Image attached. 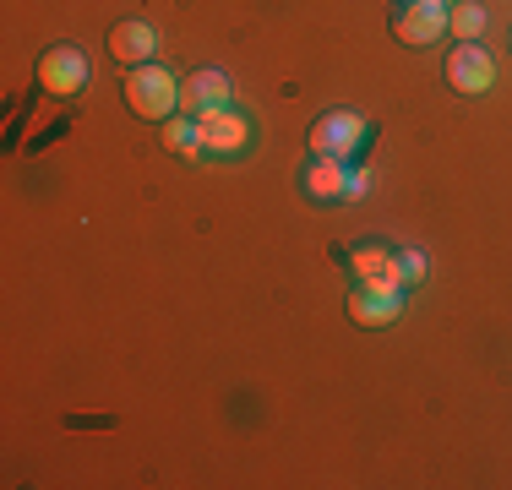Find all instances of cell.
<instances>
[{
    "label": "cell",
    "mask_w": 512,
    "mask_h": 490,
    "mask_svg": "<svg viewBox=\"0 0 512 490\" xmlns=\"http://www.w3.org/2000/svg\"><path fill=\"white\" fill-rule=\"evenodd\" d=\"M126 104H131V115H142V120H158L164 126L169 115L180 109V82L169 77L164 66H131V77H126Z\"/></svg>",
    "instance_id": "cell-1"
},
{
    "label": "cell",
    "mask_w": 512,
    "mask_h": 490,
    "mask_svg": "<svg viewBox=\"0 0 512 490\" xmlns=\"http://www.w3.org/2000/svg\"><path fill=\"white\" fill-rule=\"evenodd\" d=\"M306 137H311L316 158H344L349 164L371 131H365V115H355V109H327V115H316V126L306 131Z\"/></svg>",
    "instance_id": "cell-2"
},
{
    "label": "cell",
    "mask_w": 512,
    "mask_h": 490,
    "mask_svg": "<svg viewBox=\"0 0 512 490\" xmlns=\"http://www.w3.org/2000/svg\"><path fill=\"white\" fill-rule=\"evenodd\" d=\"M39 88L55 93V98H71L88 88V55L77 44H55L39 55Z\"/></svg>",
    "instance_id": "cell-3"
},
{
    "label": "cell",
    "mask_w": 512,
    "mask_h": 490,
    "mask_svg": "<svg viewBox=\"0 0 512 490\" xmlns=\"http://www.w3.org/2000/svg\"><path fill=\"white\" fill-rule=\"evenodd\" d=\"M447 33V0H404L393 17V39L409 49H425Z\"/></svg>",
    "instance_id": "cell-4"
},
{
    "label": "cell",
    "mask_w": 512,
    "mask_h": 490,
    "mask_svg": "<svg viewBox=\"0 0 512 490\" xmlns=\"http://www.w3.org/2000/svg\"><path fill=\"white\" fill-rule=\"evenodd\" d=\"M398 316H404L398 284H355V294H349V322L355 327H393Z\"/></svg>",
    "instance_id": "cell-5"
},
{
    "label": "cell",
    "mask_w": 512,
    "mask_h": 490,
    "mask_svg": "<svg viewBox=\"0 0 512 490\" xmlns=\"http://www.w3.org/2000/svg\"><path fill=\"white\" fill-rule=\"evenodd\" d=\"M491 82H496L491 55L480 44H453V55H447V88L480 98V93H491Z\"/></svg>",
    "instance_id": "cell-6"
},
{
    "label": "cell",
    "mask_w": 512,
    "mask_h": 490,
    "mask_svg": "<svg viewBox=\"0 0 512 490\" xmlns=\"http://www.w3.org/2000/svg\"><path fill=\"white\" fill-rule=\"evenodd\" d=\"M180 109H186L191 120L213 115V109H229V77H224V71H213V66L191 71V77L180 82Z\"/></svg>",
    "instance_id": "cell-7"
},
{
    "label": "cell",
    "mask_w": 512,
    "mask_h": 490,
    "mask_svg": "<svg viewBox=\"0 0 512 490\" xmlns=\"http://www.w3.org/2000/svg\"><path fill=\"white\" fill-rule=\"evenodd\" d=\"M197 131H202V153H224V158L251 142V120L235 115V109H213V115H202Z\"/></svg>",
    "instance_id": "cell-8"
},
{
    "label": "cell",
    "mask_w": 512,
    "mask_h": 490,
    "mask_svg": "<svg viewBox=\"0 0 512 490\" xmlns=\"http://www.w3.org/2000/svg\"><path fill=\"white\" fill-rule=\"evenodd\" d=\"M153 49H158V39H153L148 22H115V28H109V55H115L120 66H148Z\"/></svg>",
    "instance_id": "cell-9"
},
{
    "label": "cell",
    "mask_w": 512,
    "mask_h": 490,
    "mask_svg": "<svg viewBox=\"0 0 512 490\" xmlns=\"http://www.w3.org/2000/svg\"><path fill=\"white\" fill-rule=\"evenodd\" d=\"M393 262H398V251H387V245H376V240H360L355 251H349V267H355L360 284H393Z\"/></svg>",
    "instance_id": "cell-10"
},
{
    "label": "cell",
    "mask_w": 512,
    "mask_h": 490,
    "mask_svg": "<svg viewBox=\"0 0 512 490\" xmlns=\"http://www.w3.org/2000/svg\"><path fill=\"white\" fill-rule=\"evenodd\" d=\"M349 175H355V169H349L344 158H316V164L306 169V191L316 196V202H338V196L349 191Z\"/></svg>",
    "instance_id": "cell-11"
},
{
    "label": "cell",
    "mask_w": 512,
    "mask_h": 490,
    "mask_svg": "<svg viewBox=\"0 0 512 490\" xmlns=\"http://www.w3.org/2000/svg\"><path fill=\"white\" fill-rule=\"evenodd\" d=\"M485 6L480 0H453V11H447V33H453L458 44H480V33H485Z\"/></svg>",
    "instance_id": "cell-12"
},
{
    "label": "cell",
    "mask_w": 512,
    "mask_h": 490,
    "mask_svg": "<svg viewBox=\"0 0 512 490\" xmlns=\"http://www.w3.org/2000/svg\"><path fill=\"white\" fill-rule=\"evenodd\" d=\"M164 147L169 153H202V131L191 115H169L164 120Z\"/></svg>",
    "instance_id": "cell-13"
},
{
    "label": "cell",
    "mask_w": 512,
    "mask_h": 490,
    "mask_svg": "<svg viewBox=\"0 0 512 490\" xmlns=\"http://www.w3.org/2000/svg\"><path fill=\"white\" fill-rule=\"evenodd\" d=\"M425 267H431V262H425L420 251H398V262H393V284H398V289L425 284Z\"/></svg>",
    "instance_id": "cell-14"
},
{
    "label": "cell",
    "mask_w": 512,
    "mask_h": 490,
    "mask_svg": "<svg viewBox=\"0 0 512 490\" xmlns=\"http://www.w3.org/2000/svg\"><path fill=\"white\" fill-rule=\"evenodd\" d=\"M344 196H349V202H355V196H365V175H360V169L349 175V191H344Z\"/></svg>",
    "instance_id": "cell-15"
}]
</instances>
